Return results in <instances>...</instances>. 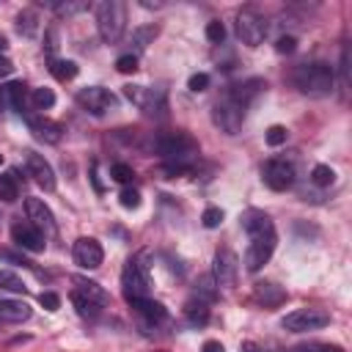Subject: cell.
Wrapping results in <instances>:
<instances>
[{
  "label": "cell",
  "mask_w": 352,
  "mask_h": 352,
  "mask_svg": "<svg viewBox=\"0 0 352 352\" xmlns=\"http://www.w3.org/2000/svg\"><path fill=\"white\" fill-rule=\"evenodd\" d=\"M6 50H8V38H6V36H0V55H3Z\"/></svg>",
  "instance_id": "50"
},
{
  "label": "cell",
  "mask_w": 352,
  "mask_h": 352,
  "mask_svg": "<svg viewBox=\"0 0 352 352\" xmlns=\"http://www.w3.org/2000/svg\"><path fill=\"white\" fill-rule=\"evenodd\" d=\"M242 352H264V349H261L256 341H245V344H242Z\"/></svg>",
  "instance_id": "48"
},
{
  "label": "cell",
  "mask_w": 352,
  "mask_h": 352,
  "mask_svg": "<svg viewBox=\"0 0 352 352\" xmlns=\"http://www.w3.org/2000/svg\"><path fill=\"white\" fill-rule=\"evenodd\" d=\"M201 352H226V346H223L220 341H204Z\"/></svg>",
  "instance_id": "47"
},
{
  "label": "cell",
  "mask_w": 352,
  "mask_h": 352,
  "mask_svg": "<svg viewBox=\"0 0 352 352\" xmlns=\"http://www.w3.org/2000/svg\"><path fill=\"white\" fill-rule=\"evenodd\" d=\"M72 258L82 270H96L104 261V250H102V245L94 236H80L72 245Z\"/></svg>",
  "instance_id": "13"
},
{
  "label": "cell",
  "mask_w": 352,
  "mask_h": 352,
  "mask_svg": "<svg viewBox=\"0 0 352 352\" xmlns=\"http://www.w3.org/2000/svg\"><path fill=\"white\" fill-rule=\"evenodd\" d=\"M316 352H344V349L336 344H324V346H316Z\"/></svg>",
  "instance_id": "49"
},
{
  "label": "cell",
  "mask_w": 352,
  "mask_h": 352,
  "mask_svg": "<svg viewBox=\"0 0 352 352\" xmlns=\"http://www.w3.org/2000/svg\"><path fill=\"white\" fill-rule=\"evenodd\" d=\"M30 102L36 110H50L55 104V94H52V88H33Z\"/></svg>",
  "instance_id": "32"
},
{
  "label": "cell",
  "mask_w": 352,
  "mask_h": 352,
  "mask_svg": "<svg viewBox=\"0 0 352 352\" xmlns=\"http://www.w3.org/2000/svg\"><path fill=\"white\" fill-rule=\"evenodd\" d=\"M292 82L305 96H330L336 85V69L324 60H308V63L294 66Z\"/></svg>",
  "instance_id": "3"
},
{
  "label": "cell",
  "mask_w": 352,
  "mask_h": 352,
  "mask_svg": "<svg viewBox=\"0 0 352 352\" xmlns=\"http://www.w3.org/2000/svg\"><path fill=\"white\" fill-rule=\"evenodd\" d=\"M0 118H3V99H0Z\"/></svg>",
  "instance_id": "51"
},
{
  "label": "cell",
  "mask_w": 352,
  "mask_h": 352,
  "mask_svg": "<svg viewBox=\"0 0 352 352\" xmlns=\"http://www.w3.org/2000/svg\"><path fill=\"white\" fill-rule=\"evenodd\" d=\"M0 258H6V261H14V264H22V267H33V261H28L25 256H19V253H11V250H0Z\"/></svg>",
  "instance_id": "44"
},
{
  "label": "cell",
  "mask_w": 352,
  "mask_h": 352,
  "mask_svg": "<svg viewBox=\"0 0 352 352\" xmlns=\"http://www.w3.org/2000/svg\"><path fill=\"white\" fill-rule=\"evenodd\" d=\"M126 302H129V308H132L140 319H146L148 324H160V322H165V319H168L165 305H162V302H157V300H151V297H129Z\"/></svg>",
  "instance_id": "17"
},
{
  "label": "cell",
  "mask_w": 352,
  "mask_h": 352,
  "mask_svg": "<svg viewBox=\"0 0 352 352\" xmlns=\"http://www.w3.org/2000/svg\"><path fill=\"white\" fill-rule=\"evenodd\" d=\"M253 297L261 302V305H280L283 300H286V292L278 286V283H272V280H256L253 283Z\"/></svg>",
  "instance_id": "21"
},
{
  "label": "cell",
  "mask_w": 352,
  "mask_h": 352,
  "mask_svg": "<svg viewBox=\"0 0 352 352\" xmlns=\"http://www.w3.org/2000/svg\"><path fill=\"white\" fill-rule=\"evenodd\" d=\"M311 182H314L316 187H330V184L336 182V170H333L330 165H314V170H311Z\"/></svg>",
  "instance_id": "33"
},
{
  "label": "cell",
  "mask_w": 352,
  "mask_h": 352,
  "mask_svg": "<svg viewBox=\"0 0 352 352\" xmlns=\"http://www.w3.org/2000/svg\"><path fill=\"white\" fill-rule=\"evenodd\" d=\"M38 302H41L47 311H58V308H60V297H58L55 292H41V294H38Z\"/></svg>",
  "instance_id": "42"
},
{
  "label": "cell",
  "mask_w": 352,
  "mask_h": 352,
  "mask_svg": "<svg viewBox=\"0 0 352 352\" xmlns=\"http://www.w3.org/2000/svg\"><path fill=\"white\" fill-rule=\"evenodd\" d=\"M50 8H52L58 16H74V14L85 11L88 3H82V0H66V3H50Z\"/></svg>",
  "instance_id": "31"
},
{
  "label": "cell",
  "mask_w": 352,
  "mask_h": 352,
  "mask_svg": "<svg viewBox=\"0 0 352 352\" xmlns=\"http://www.w3.org/2000/svg\"><path fill=\"white\" fill-rule=\"evenodd\" d=\"M74 99H77V104H80L85 113H91V116H104V113H110V110L118 107V96H116L113 91L102 88V85L80 88Z\"/></svg>",
  "instance_id": "9"
},
{
  "label": "cell",
  "mask_w": 352,
  "mask_h": 352,
  "mask_svg": "<svg viewBox=\"0 0 352 352\" xmlns=\"http://www.w3.org/2000/svg\"><path fill=\"white\" fill-rule=\"evenodd\" d=\"M267 88V82L261 77H250L242 80L236 85H228L226 94L214 102L212 107V121L217 129H223L226 135H236L248 118V110L253 104V99Z\"/></svg>",
  "instance_id": "1"
},
{
  "label": "cell",
  "mask_w": 352,
  "mask_h": 352,
  "mask_svg": "<svg viewBox=\"0 0 352 352\" xmlns=\"http://www.w3.org/2000/svg\"><path fill=\"white\" fill-rule=\"evenodd\" d=\"M44 47H47V52H55V47H58V30L55 28L47 30V44Z\"/></svg>",
  "instance_id": "45"
},
{
  "label": "cell",
  "mask_w": 352,
  "mask_h": 352,
  "mask_svg": "<svg viewBox=\"0 0 352 352\" xmlns=\"http://www.w3.org/2000/svg\"><path fill=\"white\" fill-rule=\"evenodd\" d=\"M118 201H121L124 209H138L140 206V192L135 187H124L121 195H118Z\"/></svg>",
  "instance_id": "39"
},
{
  "label": "cell",
  "mask_w": 352,
  "mask_h": 352,
  "mask_svg": "<svg viewBox=\"0 0 352 352\" xmlns=\"http://www.w3.org/2000/svg\"><path fill=\"white\" fill-rule=\"evenodd\" d=\"M275 50H278V52H294V50H297V38H294V36H280V38L275 41Z\"/></svg>",
  "instance_id": "43"
},
{
  "label": "cell",
  "mask_w": 352,
  "mask_h": 352,
  "mask_svg": "<svg viewBox=\"0 0 352 352\" xmlns=\"http://www.w3.org/2000/svg\"><path fill=\"white\" fill-rule=\"evenodd\" d=\"M184 319L192 324V327H204L209 322V302L198 300V297H190L184 302Z\"/></svg>",
  "instance_id": "23"
},
{
  "label": "cell",
  "mask_w": 352,
  "mask_h": 352,
  "mask_svg": "<svg viewBox=\"0 0 352 352\" xmlns=\"http://www.w3.org/2000/svg\"><path fill=\"white\" fill-rule=\"evenodd\" d=\"M0 165H3V154H0Z\"/></svg>",
  "instance_id": "52"
},
{
  "label": "cell",
  "mask_w": 352,
  "mask_h": 352,
  "mask_svg": "<svg viewBox=\"0 0 352 352\" xmlns=\"http://www.w3.org/2000/svg\"><path fill=\"white\" fill-rule=\"evenodd\" d=\"M239 220H242V228H245V234H248V239H250L242 264H245L248 272H258V270L272 258V253H275L278 231H275L270 214L261 212V209H248V212H242Z\"/></svg>",
  "instance_id": "2"
},
{
  "label": "cell",
  "mask_w": 352,
  "mask_h": 352,
  "mask_svg": "<svg viewBox=\"0 0 352 352\" xmlns=\"http://www.w3.org/2000/svg\"><path fill=\"white\" fill-rule=\"evenodd\" d=\"M157 33H160V28L157 25H140V28H135L132 30V55H138V52H143L154 38H157Z\"/></svg>",
  "instance_id": "25"
},
{
  "label": "cell",
  "mask_w": 352,
  "mask_h": 352,
  "mask_svg": "<svg viewBox=\"0 0 352 352\" xmlns=\"http://www.w3.org/2000/svg\"><path fill=\"white\" fill-rule=\"evenodd\" d=\"M110 179L113 182H118V184H132V179H135V170L129 168V165H124V162H113L110 165Z\"/></svg>",
  "instance_id": "34"
},
{
  "label": "cell",
  "mask_w": 352,
  "mask_h": 352,
  "mask_svg": "<svg viewBox=\"0 0 352 352\" xmlns=\"http://www.w3.org/2000/svg\"><path fill=\"white\" fill-rule=\"evenodd\" d=\"M217 283L212 280V275H204L198 283H195V294L192 297H198V300H204V302H212L214 297H217V289H214Z\"/></svg>",
  "instance_id": "30"
},
{
  "label": "cell",
  "mask_w": 352,
  "mask_h": 352,
  "mask_svg": "<svg viewBox=\"0 0 352 352\" xmlns=\"http://www.w3.org/2000/svg\"><path fill=\"white\" fill-rule=\"evenodd\" d=\"M201 223H204L206 228H217V226L223 223V209H217V206H206L204 214H201Z\"/></svg>",
  "instance_id": "40"
},
{
  "label": "cell",
  "mask_w": 352,
  "mask_h": 352,
  "mask_svg": "<svg viewBox=\"0 0 352 352\" xmlns=\"http://www.w3.org/2000/svg\"><path fill=\"white\" fill-rule=\"evenodd\" d=\"M121 289H124V297H148L151 292V280H148V272L146 267L138 261V258H129L121 270Z\"/></svg>",
  "instance_id": "10"
},
{
  "label": "cell",
  "mask_w": 352,
  "mask_h": 352,
  "mask_svg": "<svg viewBox=\"0 0 352 352\" xmlns=\"http://www.w3.org/2000/svg\"><path fill=\"white\" fill-rule=\"evenodd\" d=\"M96 30L104 44H116L126 30V6L121 0H102L96 6Z\"/></svg>",
  "instance_id": "5"
},
{
  "label": "cell",
  "mask_w": 352,
  "mask_h": 352,
  "mask_svg": "<svg viewBox=\"0 0 352 352\" xmlns=\"http://www.w3.org/2000/svg\"><path fill=\"white\" fill-rule=\"evenodd\" d=\"M11 239L16 242V248H22V250H28V253H41L44 250V234L36 228V226H30V223H14L11 226Z\"/></svg>",
  "instance_id": "15"
},
{
  "label": "cell",
  "mask_w": 352,
  "mask_h": 352,
  "mask_svg": "<svg viewBox=\"0 0 352 352\" xmlns=\"http://www.w3.org/2000/svg\"><path fill=\"white\" fill-rule=\"evenodd\" d=\"M124 96L138 107L143 110L146 116L151 118H162L165 110H168V99H165V91L162 88H146V85H124Z\"/></svg>",
  "instance_id": "6"
},
{
  "label": "cell",
  "mask_w": 352,
  "mask_h": 352,
  "mask_svg": "<svg viewBox=\"0 0 352 352\" xmlns=\"http://www.w3.org/2000/svg\"><path fill=\"white\" fill-rule=\"evenodd\" d=\"M190 170L192 168L184 162H162L160 165V176H165V179H179V176H187Z\"/></svg>",
  "instance_id": "35"
},
{
  "label": "cell",
  "mask_w": 352,
  "mask_h": 352,
  "mask_svg": "<svg viewBox=\"0 0 352 352\" xmlns=\"http://www.w3.org/2000/svg\"><path fill=\"white\" fill-rule=\"evenodd\" d=\"M0 319L3 322H25V319H30V305L25 300H0Z\"/></svg>",
  "instance_id": "22"
},
{
  "label": "cell",
  "mask_w": 352,
  "mask_h": 352,
  "mask_svg": "<svg viewBox=\"0 0 352 352\" xmlns=\"http://www.w3.org/2000/svg\"><path fill=\"white\" fill-rule=\"evenodd\" d=\"M234 28H236L239 41H242V44H248V47H258V44L267 38V30H270L267 19H264L256 8H242V11L236 14Z\"/></svg>",
  "instance_id": "8"
},
{
  "label": "cell",
  "mask_w": 352,
  "mask_h": 352,
  "mask_svg": "<svg viewBox=\"0 0 352 352\" xmlns=\"http://www.w3.org/2000/svg\"><path fill=\"white\" fill-rule=\"evenodd\" d=\"M0 289L14 292V294H25V292H28L25 280H22L16 272H11V270H0Z\"/></svg>",
  "instance_id": "28"
},
{
  "label": "cell",
  "mask_w": 352,
  "mask_h": 352,
  "mask_svg": "<svg viewBox=\"0 0 352 352\" xmlns=\"http://www.w3.org/2000/svg\"><path fill=\"white\" fill-rule=\"evenodd\" d=\"M261 179L270 190L275 192H286L292 184H294V165L286 162V160H267L264 168H261Z\"/></svg>",
  "instance_id": "12"
},
{
  "label": "cell",
  "mask_w": 352,
  "mask_h": 352,
  "mask_svg": "<svg viewBox=\"0 0 352 352\" xmlns=\"http://www.w3.org/2000/svg\"><path fill=\"white\" fill-rule=\"evenodd\" d=\"M72 305H74V311H77V316H82V319H99V314H102V305H96L94 300H88V297H82L80 292H72Z\"/></svg>",
  "instance_id": "26"
},
{
  "label": "cell",
  "mask_w": 352,
  "mask_h": 352,
  "mask_svg": "<svg viewBox=\"0 0 352 352\" xmlns=\"http://www.w3.org/2000/svg\"><path fill=\"white\" fill-rule=\"evenodd\" d=\"M50 74L60 82L74 80L77 77V63L74 60H63V58H50Z\"/></svg>",
  "instance_id": "27"
},
{
  "label": "cell",
  "mask_w": 352,
  "mask_h": 352,
  "mask_svg": "<svg viewBox=\"0 0 352 352\" xmlns=\"http://www.w3.org/2000/svg\"><path fill=\"white\" fill-rule=\"evenodd\" d=\"M0 99H3V104L11 107L16 116L30 118V113H28V96H25V85H22L19 80L3 85V88H0Z\"/></svg>",
  "instance_id": "18"
},
{
  "label": "cell",
  "mask_w": 352,
  "mask_h": 352,
  "mask_svg": "<svg viewBox=\"0 0 352 352\" xmlns=\"http://www.w3.org/2000/svg\"><path fill=\"white\" fill-rule=\"evenodd\" d=\"M22 157H25V168H28V176H33V182L41 187V190H55V170H52V165L41 157V154H36V151H22Z\"/></svg>",
  "instance_id": "14"
},
{
  "label": "cell",
  "mask_w": 352,
  "mask_h": 352,
  "mask_svg": "<svg viewBox=\"0 0 352 352\" xmlns=\"http://www.w3.org/2000/svg\"><path fill=\"white\" fill-rule=\"evenodd\" d=\"M11 72H14V63H11L6 55H0V80H6Z\"/></svg>",
  "instance_id": "46"
},
{
  "label": "cell",
  "mask_w": 352,
  "mask_h": 352,
  "mask_svg": "<svg viewBox=\"0 0 352 352\" xmlns=\"http://www.w3.org/2000/svg\"><path fill=\"white\" fill-rule=\"evenodd\" d=\"M151 148L165 160V162H184L190 157L198 154V140L192 135H187L184 129H176V132H162L151 140Z\"/></svg>",
  "instance_id": "4"
},
{
  "label": "cell",
  "mask_w": 352,
  "mask_h": 352,
  "mask_svg": "<svg viewBox=\"0 0 352 352\" xmlns=\"http://www.w3.org/2000/svg\"><path fill=\"white\" fill-rule=\"evenodd\" d=\"M72 283H74V292H80L82 297H88V300H94L96 305H110V294L96 283V280H88V278H82V275H74L72 278Z\"/></svg>",
  "instance_id": "20"
},
{
  "label": "cell",
  "mask_w": 352,
  "mask_h": 352,
  "mask_svg": "<svg viewBox=\"0 0 352 352\" xmlns=\"http://www.w3.org/2000/svg\"><path fill=\"white\" fill-rule=\"evenodd\" d=\"M116 69H118L121 74H135V72H138V55H132V52H126V55H118V60H116Z\"/></svg>",
  "instance_id": "38"
},
{
  "label": "cell",
  "mask_w": 352,
  "mask_h": 352,
  "mask_svg": "<svg viewBox=\"0 0 352 352\" xmlns=\"http://www.w3.org/2000/svg\"><path fill=\"white\" fill-rule=\"evenodd\" d=\"M286 138H289V132H286V126H280V124H272V126L267 129V135H264V140H267L270 146H283Z\"/></svg>",
  "instance_id": "37"
},
{
  "label": "cell",
  "mask_w": 352,
  "mask_h": 352,
  "mask_svg": "<svg viewBox=\"0 0 352 352\" xmlns=\"http://www.w3.org/2000/svg\"><path fill=\"white\" fill-rule=\"evenodd\" d=\"M16 195H19V190H16V179H14V170H8L6 176H0V201H6V204H14V201H16Z\"/></svg>",
  "instance_id": "29"
},
{
  "label": "cell",
  "mask_w": 352,
  "mask_h": 352,
  "mask_svg": "<svg viewBox=\"0 0 352 352\" xmlns=\"http://www.w3.org/2000/svg\"><path fill=\"white\" fill-rule=\"evenodd\" d=\"M330 324V311L324 308H297L280 319V327L289 333H311Z\"/></svg>",
  "instance_id": "7"
},
{
  "label": "cell",
  "mask_w": 352,
  "mask_h": 352,
  "mask_svg": "<svg viewBox=\"0 0 352 352\" xmlns=\"http://www.w3.org/2000/svg\"><path fill=\"white\" fill-rule=\"evenodd\" d=\"M28 126H30V132L38 138V140H44V143H60V138H63V126L58 124V121H50V118H41V116H30L28 118Z\"/></svg>",
  "instance_id": "19"
},
{
  "label": "cell",
  "mask_w": 352,
  "mask_h": 352,
  "mask_svg": "<svg viewBox=\"0 0 352 352\" xmlns=\"http://www.w3.org/2000/svg\"><path fill=\"white\" fill-rule=\"evenodd\" d=\"M187 88H190L192 94H201V91H206V88H209V74H206V72H198V74H192V77L187 80Z\"/></svg>",
  "instance_id": "41"
},
{
  "label": "cell",
  "mask_w": 352,
  "mask_h": 352,
  "mask_svg": "<svg viewBox=\"0 0 352 352\" xmlns=\"http://www.w3.org/2000/svg\"><path fill=\"white\" fill-rule=\"evenodd\" d=\"M236 275H239V258L234 250L228 248H220L212 258V280L223 289H231L236 283Z\"/></svg>",
  "instance_id": "11"
},
{
  "label": "cell",
  "mask_w": 352,
  "mask_h": 352,
  "mask_svg": "<svg viewBox=\"0 0 352 352\" xmlns=\"http://www.w3.org/2000/svg\"><path fill=\"white\" fill-rule=\"evenodd\" d=\"M14 28H16V33H19V36H25V38H33V36L38 33V14H36L33 8H22V11L16 14V22H14Z\"/></svg>",
  "instance_id": "24"
},
{
  "label": "cell",
  "mask_w": 352,
  "mask_h": 352,
  "mask_svg": "<svg viewBox=\"0 0 352 352\" xmlns=\"http://www.w3.org/2000/svg\"><path fill=\"white\" fill-rule=\"evenodd\" d=\"M206 38H209L212 44H223V41H226V28H223L220 19L206 22Z\"/></svg>",
  "instance_id": "36"
},
{
  "label": "cell",
  "mask_w": 352,
  "mask_h": 352,
  "mask_svg": "<svg viewBox=\"0 0 352 352\" xmlns=\"http://www.w3.org/2000/svg\"><path fill=\"white\" fill-rule=\"evenodd\" d=\"M25 212H28V220L30 226H36L41 234H52L55 231V217H52V209L41 201V198H25Z\"/></svg>",
  "instance_id": "16"
}]
</instances>
